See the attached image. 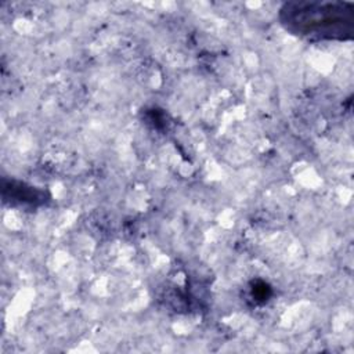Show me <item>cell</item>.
Returning a JSON list of instances; mask_svg holds the SVG:
<instances>
[{"mask_svg": "<svg viewBox=\"0 0 354 354\" xmlns=\"http://www.w3.org/2000/svg\"><path fill=\"white\" fill-rule=\"evenodd\" d=\"M3 195L6 199L19 203H30V205H41L46 202V192L37 189L35 187L26 185L18 181H8L3 183Z\"/></svg>", "mask_w": 354, "mask_h": 354, "instance_id": "obj_2", "label": "cell"}, {"mask_svg": "<svg viewBox=\"0 0 354 354\" xmlns=\"http://www.w3.org/2000/svg\"><path fill=\"white\" fill-rule=\"evenodd\" d=\"M252 292H253V297H256V300L264 301L270 296V288L263 281H257L254 283V286L252 288Z\"/></svg>", "mask_w": 354, "mask_h": 354, "instance_id": "obj_3", "label": "cell"}, {"mask_svg": "<svg viewBox=\"0 0 354 354\" xmlns=\"http://www.w3.org/2000/svg\"><path fill=\"white\" fill-rule=\"evenodd\" d=\"M286 30L308 40H350L354 33V3L299 0L279 8Z\"/></svg>", "mask_w": 354, "mask_h": 354, "instance_id": "obj_1", "label": "cell"}]
</instances>
